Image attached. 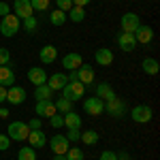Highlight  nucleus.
I'll return each mask as SVG.
<instances>
[{
  "mask_svg": "<svg viewBox=\"0 0 160 160\" xmlns=\"http://www.w3.org/2000/svg\"><path fill=\"white\" fill-rule=\"evenodd\" d=\"M115 41H118V47H120L122 51H132V49H137L135 34H130V32H120Z\"/></svg>",
  "mask_w": 160,
  "mask_h": 160,
  "instance_id": "nucleus-13",
  "label": "nucleus"
},
{
  "mask_svg": "<svg viewBox=\"0 0 160 160\" xmlns=\"http://www.w3.org/2000/svg\"><path fill=\"white\" fill-rule=\"evenodd\" d=\"M22 30V19L15 15V13H9V15H4L2 19H0V34L2 37H15L17 32Z\"/></svg>",
  "mask_w": 160,
  "mask_h": 160,
  "instance_id": "nucleus-1",
  "label": "nucleus"
},
{
  "mask_svg": "<svg viewBox=\"0 0 160 160\" xmlns=\"http://www.w3.org/2000/svg\"><path fill=\"white\" fill-rule=\"evenodd\" d=\"M105 111L111 113L113 118H124L126 115V102L122 98H118V96H113V98L105 100Z\"/></svg>",
  "mask_w": 160,
  "mask_h": 160,
  "instance_id": "nucleus-6",
  "label": "nucleus"
},
{
  "mask_svg": "<svg viewBox=\"0 0 160 160\" xmlns=\"http://www.w3.org/2000/svg\"><path fill=\"white\" fill-rule=\"evenodd\" d=\"M66 17H68L71 22H75V24H79V22L86 19V9H81V7H73L71 11L66 13Z\"/></svg>",
  "mask_w": 160,
  "mask_h": 160,
  "instance_id": "nucleus-28",
  "label": "nucleus"
},
{
  "mask_svg": "<svg viewBox=\"0 0 160 160\" xmlns=\"http://www.w3.org/2000/svg\"><path fill=\"white\" fill-rule=\"evenodd\" d=\"M64 128H66V130H79V128H81V118H79L77 111L64 113Z\"/></svg>",
  "mask_w": 160,
  "mask_h": 160,
  "instance_id": "nucleus-19",
  "label": "nucleus"
},
{
  "mask_svg": "<svg viewBox=\"0 0 160 160\" xmlns=\"http://www.w3.org/2000/svg\"><path fill=\"white\" fill-rule=\"evenodd\" d=\"M2 102H7V88L4 86H0V105Z\"/></svg>",
  "mask_w": 160,
  "mask_h": 160,
  "instance_id": "nucleus-42",
  "label": "nucleus"
},
{
  "mask_svg": "<svg viewBox=\"0 0 160 160\" xmlns=\"http://www.w3.org/2000/svg\"><path fill=\"white\" fill-rule=\"evenodd\" d=\"M83 111H86L88 115H100V113L105 111V100L96 98V96L86 98L83 100Z\"/></svg>",
  "mask_w": 160,
  "mask_h": 160,
  "instance_id": "nucleus-8",
  "label": "nucleus"
},
{
  "mask_svg": "<svg viewBox=\"0 0 160 160\" xmlns=\"http://www.w3.org/2000/svg\"><path fill=\"white\" fill-rule=\"evenodd\" d=\"M152 118H154V113H152V109L148 105H137V107L130 109V120L137 124H148Z\"/></svg>",
  "mask_w": 160,
  "mask_h": 160,
  "instance_id": "nucleus-5",
  "label": "nucleus"
},
{
  "mask_svg": "<svg viewBox=\"0 0 160 160\" xmlns=\"http://www.w3.org/2000/svg\"><path fill=\"white\" fill-rule=\"evenodd\" d=\"M66 160H83V149L79 148H68V152L64 154Z\"/></svg>",
  "mask_w": 160,
  "mask_h": 160,
  "instance_id": "nucleus-32",
  "label": "nucleus"
},
{
  "mask_svg": "<svg viewBox=\"0 0 160 160\" xmlns=\"http://www.w3.org/2000/svg\"><path fill=\"white\" fill-rule=\"evenodd\" d=\"M132 34H135L137 45H139V43L148 45V43H152V41H154V30H152V26H143V24H141L135 32H132Z\"/></svg>",
  "mask_w": 160,
  "mask_h": 160,
  "instance_id": "nucleus-12",
  "label": "nucleus"
},
{
  "mask_svg": "<svg viewBox=\"0 0 160 160\" xmlns=\"http://www.w3.org/2000/svg\"><path fill=\"white\" fill-rule=\"evenodd\" d=\"M94 96H96V98H100V100H109V98H113V96H115V92H113V88H111L107 81H102V83H98V86H96Z\"/></svg>",
  "mask_w": 160,
  "mask_h": 160,
  "instance_id": "nucleus-23",
  "label": "nucleus"
},
{
  "mask_svg": "<svg viewBox=\"0 0 160 160\" xmlns=\"http://www.w3.org/2000/svg\"><path fill=\"white\" fill-rule=\"evenodd\" d=\"M79 139H81V143H86V145H96V143H98V132H96V130H86V132H81V137H79Z\"/></svg>",
  "mask_w": 160,
  "mask_h": 160,
  "instance_id": "nucleus-30",
  "label": "nucleus"
},
{
  "mask_svg": "<svg viewBox=\"0 0 160 160\" xmlns=\"http://www.w3.org/2000/svg\"><path fill=\"white\" fill-rule=\"evenodd\" d=\"M34 98H37V100H51V98H53V90H51L47 83L37 86V88H34Z\"/></svg>",
  "mask_w": 160,
  "mask_h": 160,
  "instance_id": "nucleus-25",
  "label": "nucleus"
},
{
  "mask_svg": "<svg viewBox=\"0 0 160 160\" xmlns=\"http://www.w3.org/2000/svg\"><path fill=\"white\" fill-rule=\"evenodd\" d=\"M120 26H122V32H135L137 28L141 26V19H139V15L137 13H124L122 19H120Z\"/></svg>",
  "mask_w": 160,
  "mask_h": 160,
  "instance_id": "nucleus-7",
  "label": "nucleus"
},
{
  "mask_svg": "<svg viewBox=\"0 0 160 160\" xmlns=\"http://www.w3.org/2000/svg\"><path fill=\"white\" fill-rule=\"evenodd\" d=\"M79 137H81L79 130H68V132H66V139H68V141H79Z\"/></svg>",
  "mask_w": 160,
  "mask_h": 160,
  "instance_id": "nucleus-40",
  "label": "nucleus"
},
{
  "mask_svg": "<svg viewBox=\"0 0 160 160\" xmlns=\"http://www.w3.org/2000/svg\"><path fill=\"white\" fill-rule=\"evenodd\" d=\"M100 160H118V156H115V152H111V149H105V152L100 154Z\"/></svg>",
  "mask_w": 160,
  "mask_h": 160,
  "instance_id": "nucleus-39",
  "label": "nucleus"
},
{
  "mask_svg": "<svg viewBox=\"0 0 160 160\" xmlns=\"http://www.w3.org/2000/svg\"><path fill=\"white\" fill-rule=\"evenodd\" d=\"M49 126L51 128H62V126H64V115H62V113H53L49 118Z\"/></svg>",
  "mask_w": 160,
  "mask_h": 160,
  "instance_id": "nucleus-34",
  "label": "nucleus"
},
{
  "mask_svg": "<svg viewBox=\"0 0 160 160\" xmlns=\"http://www.w3.org/2000/svg\"><path fill=\"white\" fill-rule=\"evenodd\" d=\"M30 4H32V11H47L51 0H30Z\"/></svg>",
  "mask_w": 160,
  "mask_h": 160,
  "instance_id": "nucleus-33",
  "label": "nucleus"
},
{
  "mask_svg": "<svg viewBox=\"0 0 160 160\" xmlns=\"http://www.w3.org/2000/svg\"><path fill=\"white\" fill-rule=\"evenodd\" d=\"M28 132H30V128H28L26 122H11L9 124V139L11 141H26Z\"/></svg>",
  "mask_w": 160,
  "mask_h": 160,
  "instance_id": "nucleus-4",
  "label": "nucleus"
},
{
  "mask_svg": "<svg viewBox=\"0 0 160 160\" xmlns=\"http://www.w3.org/2000/svg\"><path fill=\"white\" fill-rule=\"evenodd\" d=\"M66 77H68V81H79V75H77V71H71Z\"/></svg>",
  "mask_w": 160,
  "mask_h": 160,
  "instance_id": "nucleus-44",
  "label": "nucleus"
},
{
  "mask_svg": "<svg viewBox=\"0 0 160 160\" xmlns=\"http://www.w3.org/2000/svg\"><path fill=\"white\" fill-rule=\"evenodd\" d=\"M141 68H143V73H145V75H158L160 64H158L156 58H145V60L141 62Z\"/></svg>",
  "mask_w": 160,
  "mask_h": 160,
  "instance_id": "nucleus-24",
  "label": "nucleus"
},
{
  "mask_svg": "<svg viewBox=\"0 0 160 160\" xmlns=\"http://www.w3.org/2000/svg\"><path fill=\"white\" fill-rule=\"evenodd\" d=\"M34 111H37V118H47V120H49L53 113H58V111H56V105H53V100H37Z\"/></svg>",
  "mask_w": 160,
  "mask_h": 160,
  "instance_id": "nucleus-9",
  "label": "nucleus"
},
{
  "mask_svg": "<svg viewBox=\"0 0 160 160\" xmlns=\"http://www.w3.org/2000/svg\"><path fill=\"white\" fill-rule=\"evenodd\" d=\"M86 4H90V0H73V7H86Z\"/></svg>",
  "mask_w": 160,
  "mask_h": 160,
  "instance_id": "nucleus-43",
  "label": "nucleus"
},
{
  "mask_svg": "<svg viewBox=\"0 0 160 160\" xmlns=\"http://www.w3.org/2000/svg\"><path fill=\"white\" fill-rule=\"evenodd\" d=\"M9 13H11V7H9L7 2H0V15L4 17V15H9Z\"/></svg>",
  "mask_w": 160,
  "mask_h": 160,
  "instance_id": "nucleus-41",
  "label": "nucleus"
},
{
  "mask_svg": "<svg viewBox=\"0 0 160 160\" xmlns=\"http://www.w3.org/2000/svg\"><path fill=\"white\" fill-rule=\"evenodd\" d=\"M94 60H96V64H100V66H111V64H113V51H111L109 47H100V49H96V53H94Z\"/></svg>",
  "mask_w": 160,
  "mask_h": 160,
  "instance_id": "nucleus-18",
  "label": "nucleus"
},
{
  "mask_svg": "<svg viewBox=\"0 0 160 160\" xmlns=\"http://www.w3.org/2000/svg\"><path fill=\"white\" fill-rule=\"evenodd\" d=\"M56 9L68 13L71 9H73V0H56Z\"/></svg>",
  "mask_w": 160,
  "mask_h": 160,
  "instance_id": "nucleus-36",
  "label": "nucleus"
},
{
  "mask_svg": "<svg viewBox=\"0 0 160 160\" xmlns=\"http://www.w3.org/2000/svg\"><path fill=\"white\" fill-rule=\"evenodd\" d=\"M83 94H86V86H83V83H79V81H68L66 86L62 88V96H64V98H68L71 102L83 98Z\"/></svg>",
  "mask_w": 160,
  "mask_h": 160,
  "instance_id": "nucleus-2",
  "label": "nucleus"
},
{
  "mask_svg": "<svg viewBox=\"0 0 160 160\" xmlns=\"http://www.w3.org/2000/svg\"><path fill=\"white\" fill-rule=\"evenodd\" d=\"M38 58H41L43 64H51V62H56V58H58V49L53 45H45L43 49L38 51Z\"/></svg>",
  "mask_w": 160,
  "mask_h": 160,
  "instance_id": "nucleus-21",
  "label": "nucleus"
},
{
  "mask_svg": "<svg viewBox=\"0 0 160 160\" xmlns=\"http://www.w3.org/2000/svg\"><path fill=\"white\" fill-rule=\"evenodd\" d=\"M66 19H68V17H66V13L60 11V9H53V11L49 13V22H51V26H58V28H60V26L66 24Z\"/></svg>",
  "mask_w": 160,
  "mask_h": 160,
  "instance_id": "nucleus-26",
  "label": "nucleus"
},
{
  "mask_svg": "<svg viewBox=\"0 0 160 160\" xmlns=\"http://www.w3.org/2000/svg\"><path fill=\"white\" fill-rule=\"evenodd\" d=\"M37 28H38V22H37V17H34V15H30V17L22 19V30H26L28 34H32Z\"/></svg>",
  "mask_w": 160,
  "mask_h": 160,
  "instance_id": "nucleus-31",
  "label": "nucleus"
},
{
  "mask_svg": "<svg viewBox=\"0 0 160 160\" xmlns=\"http://www.w3.org/2000/svg\"><path fill=\"white\" fill-rule=\"evenodd\" d=\"M17 160H37V149L30 148V145L19 148V152H17Z\"/></svg>",
  "mask_w": 160,
  "mask_h": 160,
  "instance_id": "nucleus-29",
  "label": "nucleus"
},
{
  "mask_svg": "<svg viewBox=\"0 0 160 160\" xmlns=\"http://www.w3.org/2000/svg\"><path fill=\"white\" fill-rule=\"evenodd\" d=\"M49 148L53 152V156H64L71 148V141L66 139V135H53L49 139Z\"/></svg>",
  "mask_w": 160,
  "mask_h": 160,
  "instance_id": "nucleus-3",
  "label": "nucleus"
},
{
  "mask_svg": "<svg viewBox=\"0 0 160 160\" xmlns=\"http://www.w3.org/2000/svg\"><path fill=\"white\" fill-rule=\"evenodd\" d=\"M9 115V109H4V107H0V118H7Z\"/></svg>",
  "mask_w": 160,
  "mask_h": 160,
  "instance_id": "nucleus-46",
  "label": "nucleus"
},
{
  "mask_svg": "<svg viewBox=\"0 0 160 160\" xmlns=\"http://www.w3.org/2000/svg\"><path fill=\"white\" fill-rule=\"evenodd\" d=\"M26 141H28V145H30V148L41 149V148H45V143H47V137H45V132H43V130H30Z\"/></svg>",
  "mask_w": 160,
  "mask_h": 160,
  "instance_id": "nucleus-16",
  "label": "nucleus"
},
{
  "mask_svg": "<svg viewBox=\"0 0 160 160\" xmlns=\"http://www.w3.org/2000/svg\"><path fill=\"white\" fill-rule=\"evenodd\" d=\"M11 64V51L7 47H0V66H7Z\"/></svg>",
  "mask_w": 160,
  "mask_h": 160,
  "instance_id": "nucleus-35",
  "label": "nucleus"
},
{
  "mask_svg": "<svg viewBox=\"0 0 160 160\" xmlns=\"http://www.w3.org/2000/svg\"><path fill=\"white\" fill-rule=\"evenodd\" d=\"M0 86H4V88L15 86V73L11 71L9 64L7 66H0Z\"/></svg>",
  "mask_w": 160,
  "mask_h": 160,
  "instance_id": "nucleus-22",
  "label": "nucleus"
},
{
  "mask_svg": "<svg viewBox=\"0 0 160 160\" xmlns=\"http://www.w3.org/2000/svg\"><path fill=\"white\" fill-rule=\"evenodd\" d=\"M53 160H66V156H53Z\"/></svg>",
  "mask_w": 160,
  "mask_h": 160,
  "instance_id": "nucleus-47",
  "label": "nucleus"
},
{
  "mask_svg": "<svg viewBox=\"0 0 160 160\" xmlns=\"http://www.w3.org/2000/svg\"><path fill=\"white\" fill-rule=\"evenodd\" d=\"M81 64H83V58H81L79 53H75V51L73 53H66V56L62 58V66H64L66 71H77Z\"/></svg>",
  "mask_w": 160,
  "mask_h": 160,
  "instance_id": "nucleus-17",
  "label": "nucleus"
},
{
  "mask_svg": "<svg viewBox=\"0 0 160 160\" xmlns=\"http://www.w3.org/2000/svg\"><path fill=\"white\" fill-rule=\"evenodd\" d=\"M24 100H26V90L22 86L7 88V102L9 105H22Z\"/></svg>",
  "mask_w": 160,
  "mask_h": 160,
  "instance_id": "nucleus-10",
  "label": "nucleus"
},
{
  "mask_svg": "<svg viewBox=\"0 0 160 160\" xmlns=\"http://www.w3.org/2000/svg\"><path fill=\"white\" fill-rule=\"evenodd\" d=\"M47 77H49V75L45 73V68H41V66H32V68L28 71V79H30V83L34 88L47 83Z\"/></svg>",
  "mask_w": 160,
  "mask_h": 160,
  "instance_id": "nucleus-14",
  "label": "nucleus"
},
{
  "mask_svg": "<svg viewBox=\"0 0 160 160\" xmlns=\"http://www.w3.org/2000/svg\"><path fill=\"white\" fill-rule=\"evenodd\" d=\"M9 145H11L9 135H2V132H0V152H7V149H9Z\"/></svg>",
  "mask_w": 160,
  "mask_h": 160,
  "instance_id": "nucleus-37",
  "label": "nucleus"
},
{
  "mask_svg": "<svg viewBox=\"0 0 160 160\" xmlns=\"http://www.w3.org/2000/svg\"><path fill=\"white\" fill-rule=\"evenodd\" d=\"M53 105H56V111L62 113V115L68 113V111H73V102H71L68 98H64V96H60L58 100H53Z\"/></svg>",
  "mask_w": 160,
  "mask_h": 160,
  "instance_id": "nucleus-27",
  "label": "nucleus"
},
{
  "mask_svg": "<svg viewBox=\"0 0 160 160\" xmlns=\"http://www.w3.org/2000/svg\"><path fill=\"white\" fill-rule=\"evenodd\" d=\"M28 128H30V130H41V118H32V120L28 122Z\"/></svg>",
  "mask_w": 160,
  "mask_h": 160,
  "instance_id": "nucleus-38",
  "label": "nucleus"
},
{
  "mask_svg": "<svg viewBox=\"0 0 160 160\" xmlns=\"http://www.w3.org/2000/svg\"><path fill=\"white\" fill-rule=\"evenodd\" d=\"M13 13L19 17V19H26V17H30V15H34L32 11V4H30V0H15L13 2Z\"/></svg>",
  "mask_w": 160,
  "mask_h": 160,
  "instance_id": "nucleus-11",
  "label": "nucleus"
},
{
  "mask_svg": "<svg viewBox=\"0 0 160 160\" xmlns=\"http://www.w3.org/2000/svg\"><path fill=\"white\" fill-rule=\"evenodd\" d=\"M66 83H68V77H66L64 73H53V75L47 77V86H49L53 92H56V90H62Z\"/></svg>",
  "mask_w": 160,
  "mask_h": 160,
  "instance_id": "nucleus-20",
  "label": "nucleus"
},
{
  "mask_svg": "<svg viewBox=\"0 0 160 160\" xmlns=\"http://www.w3.org/2000/svg\"><path fill=\"white\" fill-rule=\"evenodd\" d=\"M118 156V160H128V154L126 152H120V154H115Z\"/></svg>",
  "mask_w": 160,
  "mask_h": 160,
  "instance_id": "nucleus-45",
  "label": "nucleus"
},
{
  "mask_svg": "<svg viewBox=\"0 0 160 160\" xmlns=\"http://www.w3.org/2000/svg\"><path fill=\"white\" fill-rule=\"evenodd\" d=\"M77 75H79V83H83L86 88H92V83H94V68L90 64H81L77 68Z\"/></svg>",
  "mask_w": 160,
  "mask_h": 160,
  "instance_id": "nucleus-15",
  "label": "nucleus"
}]
</instances>
